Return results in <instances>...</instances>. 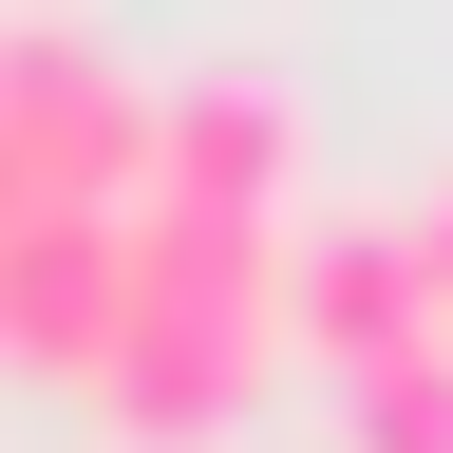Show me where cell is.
I'll return each mask as SVG.
<instances>
[{"instance_id": "277c9868", "label": "cell", "mask_w": 453, "mask_h": 453, "mask_svg": "<svg viewBox=\"0 0 453 453\" xmlns=\"http://www.w3.org/2000/svg\"><path fill=\"white\" fill-rule=\"evenodd\" d=\"M396 246H416V303H434V340H453V151L396 189Z\"/></svg>"}, {"instance_id": "7a4b0ae2", "label": "cell", "mask_w": 453, "mask_h": 453, "mask_svg": "<svg viewBox=\"0 0 453 453\" xmlns=\"http://www.w3.org/2000/svg\"><path fill=\"white\" fill-rule=\"evenodd\" d=\"M151 189V57L95 19H0V359L57 378L113 283V226Z\"/></svg>"}, {"instance_id": "3957f363", "label": "cell", "mask_w": 453, "mask_h": 453, "mask_svg": "<svg viewBox=\"0 0 453 453\" xmlns=\"http://www.w3.org/2000/svg\"><path fill=\"white\" fill-rule=\"evenodd\" d=\"M340 453H453V340H416V359L340 378Z\"/></svg>"}, {"instance_id": "6da1fadb", "label": "cell", "mask_w": 453, "mask_h": 453, "mask_svg": "<svg viewBox=\"0 0 453 453\" xmlns=\"http://www.w3.org/2000/svg\"><path fill=\"white\" fill-rule=\"evenodd\" d=\"M303 151H321V113H303V76H283L265 38H208V57L151 76V189L113 226V283H95L76 359H57V396H76L95 434L189 453V434H226L265 396L283 265H303V226H321Z\"/></svg>"}]
</instances>
